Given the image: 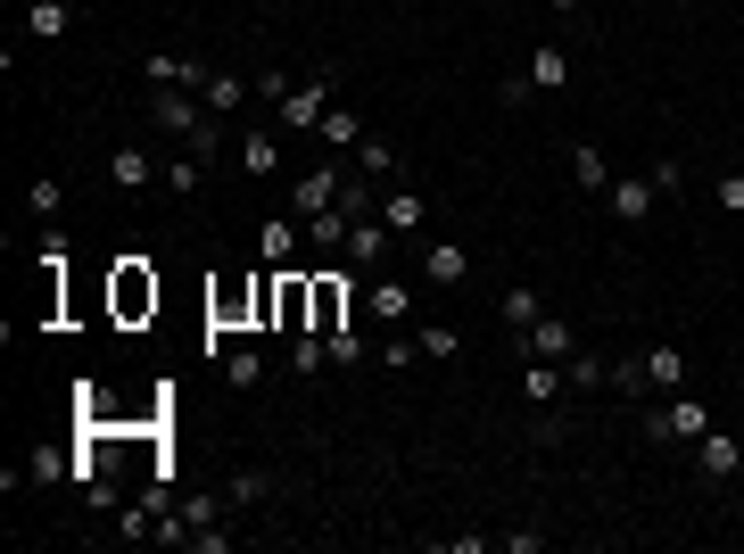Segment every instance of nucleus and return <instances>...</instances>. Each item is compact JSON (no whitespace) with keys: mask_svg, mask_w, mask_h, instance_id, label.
<instances>
[{"mask_svg":"<svg viewBox=\"0 0 744 554\" xmlns=\"http://www.w3.org/2000/svg\"><path fill=\"white\" fill-rule=\"evenodd\" d=\"M158 298H166V281L149 274V257H116V274H108V314L116 323H149Z\"/></svg>","mask_w":744,"mask_h":554,"instance_id":"1","label":"nucleus"},{"mask_svg":"<svg viewBox=\"0 0 744 554\" xmlns=\"http://www.w3.org/2000/svg\"><path fill=\"white\" fill-rule=\"evenodd\" d=\"M207 332H257V274L207 281Z\"/></svg>","mask_w":744,"mask_h":554,"instance_id":"2","label":"nucleus"},{"mask_svg":"<svg viewBox=\"0 0 744 554\" xmlns=\"http://www.w3.org/2000/svg\"><path fill=\"white\" fill-rule=\"evenodd\" d=\"M711 430V406L704 397H678V406H653L646 414V439H662V447H695Z\"/></svg>","mask_w":744,"mask_h":554,"instance_id":"3","label":"nucleus"},{"mask_svg":"<svg viewBox=\"0 0 744 554\" xmlns=\"http://www.w3.org/2000/svg\"><path fill=\"white\" fill-rule=\"evenodd\" d=\"M339 199H348V166H339V158L290 183V216H298V223H306V216H323V207H339Z\"/></svg>","mask_w":744,"mask_h":554,"instance_id":"4","label":"nucleus"},{"mask_svg":"<svg viewBox=\"0 0 744 554\" xmlns=\"http://www.w3.org/2000/svg\"><path fill=\"white\" fill-rule=\"evenodd\" d=\"M149 125H158V132H183V141H190V132L207 125V100H199V92H174V83H166V92H149Z\"/></svg>","mask_w":744,"mask_h":554,"instance_id":"5","label":"nucleus"},{"mask_svg":"<svg viewBox=\"0 0 744 554\" xmlns=\"http://www.w3.org/2000/svg\"><path fill=\"white\" fill-rule=\"evenodd\" d=\"M348 307H356V281L348 274H315V323H306V332H348Z\"/></svg>","mask_w":744,"mask_h":554,"instance_id":"6","label":"nucleus"},{"mask_svg":"<svg viewBox=\"0 0 744 554\" xmlns=\"http://www.w3.org/2000/svg\"><path fill=\"white\" fill-rule=\"evenodd\" d=\"M323 116H332V83H323V74H315V83H298V92L281 100V132H315Z\"/></svg>","mask_w":744,"mask_h":554,"instance_id":"7","label":"nucleus"},{"mask_svg":"<svg viewBox=\"0 0 744 554\" xmlns=\"http://www.w3.org/2000/svg\"><path fill=\"white\" fill-rule=\"evenodd\" d=\"M108 183L116 191H149V183H166V166H158L141 141H125V149H108Z\"/></svg>","mask_w":744,"mask_h":554,"instance_id":"8","label":"nucleus"},{"mask_svg":"<svg viewBox=\"0 0 744 554\" xmlns=\"http://www.w3.org/2000/svg\"><path fill=\"white\" fill-rule=\"evenodd\" d=\"M736 463H744V447L728 439L720 423H711L704 439H695V472H704V481H728V472H736Z\"/></svg>","mask_w":744,"mask_h":554,"instance_id":"9","label":"nucleus"},{"mask_svg":"<svg viewBox=\"0 0 744 554\" xmlns=\"http://www.w3.org/2000/svg\"><path fill=\"white\" fill-rule=\"evenodd\" d=\"M248 92H257V83H248V74H232V67H216V74H207V116H241L248 108Z\"/></svg>","mask_w":744,"mask_h":554,"instance_id":"10","label":"nucleus"},{"mask_svg":"<svg viewBox=\"0 0 744 554\" xmlns=\"http://www.w3.org/2000/svg\"><path fill=\"white\" fill-rule=\"evenodd\" d=\"M521 348H530V356H546V365H562V356L579 348V332H571V323H555V314H538V323L521 332Z\"/></svg>","mask_w":744,"mask_h":554,"instance_id":"11","label":"nucleus"},{"mask_svg":"<svg viewBox=\"0 0 744 554\" xmlns=\"http://www.w3.org/2000/svg\"><path fill=\"white\" fill-rule=\"evenodd\" d=\"M604 199H613V216H620V223H646V216H653V199H662V191H653L646 174H620V183L604 191Z\"/></svg>","mask_w":744,"mask_h":554,"instance_id":"12","label":"nucleus"},{"mask_svg":"<svg viewBox=\"0 0 744 554\" xmlns=\"http://www.w3.org/2000/svg\"><path fill=\"white\" fill-rule=\"evenodd\" d=\"M464 274H472L464 241H430V249H422V281H439V290H455Z\"/></svg>","mask_w":744,"mask_h":554,"instance_id":"13","label":"nucleus"},{"mask_svg":"<svg viewBox=\"0 0 744 554\" xmlns=\"http://www.w3.org/2000/svg\"><path fill=\"white\" fill-rule=\"evenodd\" d=\"M257 249H265V265H290L298 249H306V223H298V216H274V223L257 232Z\"/></svg>","mask_w":744,"mask_h":554,"instance_id":"14","label":"nucleus"},{"mask_svg":"<svg viewBox=\"0 0 744 554\" xmlns=\"http://www.w3.org/2000/svg\"><path fill=\"white\" fill-rule=\"evenodd\" d=\"M348 257L356 265H381V257H390V223H381V216H356L348 223Z\"/></svg>","mask_w":744,"mask_h":554,"instance_id":"15","label":"nucleus"},{"mask_svg":"<svg viewBox=\"0 0 744 554\" xmlns=\"http://www.w3.org/2000/svg\"><path fill=\"white\" fill-rule=\"evenodd\" d=\"M562 389H571V381H562V365H546V356H530V365H521V397H530V406H555Z\"/></svg>","mask_w":744,"mask_h":554,"instance_id":"16","label":"nucleus"},{"mask_svg":"<svg viewBox=\"0 0 744 554\" xmlns=\"http://www.w3.org/2000/svg\"><path fill=\"white\" fill-rule=\"evenodd\" d=\"M521 74H530V92H562V83H571V58L546 42V50H530V67H521Z\"/></svg>","mask_w":744,"mask_h":554,"instance_id":"17","label":"nucleus"},{"mask_svg":"<svg viewBox=\"0 0 744 554\" xmlns=\"http://www.w3.org/2000/svg\"><path fill=\"white\" fill-rule=\"evenodd\" d=\"M315 141H323V149L339 158V149H356V141H364V116H356V108H332V116L315 125Z\"/></svg>","mask_w":744,"mask_h":554,"instance_id":"18","label":"nucleus"},{"mask_svg":"<svg viewBox=\"0 0 744 554\" xmlns=\"http://www.w3.org/2000/svg\"><path fill=\"white\" fill-rule=\"evenodd\" d=\"M348 207H323V216H306V249H348Z\"/></svg>","mask_w":744,"mask_h":554,"instance_id":"19","label":"nucleus"},{"mask_svg":"<svg viewBox=\"0 0 744 554\" xmlns=\"http://www.w3.org/2000/svg\"><path fill=\"white\" fill-rule=\"evenodd\" d=\"M364 307L381 314V323H406V314H414V290H406V281H372Z\"/></svg>","mask_w":744,"mask_h":554,"instance_id":"20","label":"nucleus"},{"mask_svg":"<svg viewBox=\"0 0 744 554\" xmlns=\"http://www.w3.org/2000/svg\"><path fill=\"white\" fill-rule=\"evenodd\" d=\"M571 183H579V191H595V199H604V191H613V166H604V158H595L588 141H571Z\"/></svg>","mask_w":744,"mask_h":554,"instance_id":"21","label":"nucleus"},{"mask_svg":"<svg viewBox=\"0 0 744 554\" xmlns=\"http://www.w3.org/2000/svg\"><path fill=\"white\" fill-rule=\"evenodd\" d=\"M562 381H571V389H604V381H613V365H604L595 348H571V356H562Z\"/></svg>","mask_w":744,"mask_h":554,"instance_id":"22","label":"nucleus"},{"mask_svg":"<svg viewBox=\"0 0 744 554\" xmlns=\"http://www.w3.org/2000/svg\"><path fill=\"white\" fill-rule=\"evenodd\" d=\"M381 223H390V232H422V223H430V199L397 191V199H381Z\"/></svg>","mask_w":744,"mask_h":554,"instance_id":"23","label":"nucleus"},{"mask_svg":"<svg viewBox=\"0 0 744 554\" xmlns=\"http://www.w3.org/2000/svg\"><path fill=\"white\" fill-rule=\"evenodd\" d=\"M25 481H34V488H58V481H74V463L58 455V447H34V455H25Z\"/></svg>","mask_w":744,"mask_h":554,"instance_id":"24","label":"nucleus"},{"mask_svg":"<svg viewBox=\"0 0 744 554\" xmlns=\"http://www.w3.org/2000/svg\"><path fill=\"white\" fill-rule=\"evenodd\" d=\"M538 314H546V298L530 290V281H513V290H504V323H513V332H530Z\"/></svg>","mask_w":744,"mask_h":554,"instance_id":"25","label":"nucleus"},{"mask_svg":"<svg viewBox=\"0 0 744 554\" xmlns=\"http://www.w3.org/2000/svg\"><path fill=\"white\" fill-rule=\"evenodd\" d=\"M25 25H34L42 42H58V34L74 25V9H67V0H34V9H25Z\"/></svg>","mask_w":744,"mask_h":554,"instance_id":"26","label":"nucleus"},{"mask_svg":"<svg viewBox=\"0 0 744 554\" xmlns=\"http://www.w3.org/2000/svg\"><path fill=\"white\" fill-rule=\"evenodd\" d=\"M25 207H34L42 223H58V216H67V183H58V174H42V183L25 191Z\"/></svg>","mask_w":744,"mask_h":554,"instance_id":"27","label":"nucleus"},{"mask_svg":"<svg viewBox=\"0 0 744 554\" xmlns=\"http://www.w3.org/2000/svg\"><path fill=\"white\" fill-rule=\"evenodd\" d=\"M646 381L653 389H678V381H687V356H678V348H646Z\"/></svg>","mask_w":744,"mask_h":554,"instance_id":"28","label":"nucleus"},{"mask_svg":"<svg viewBox=\"0 0 744 554\" xmlns=\"http://www.w3.org/2000/svg\"><path fill=\"white\" fill-rule=\"evenodd\" d=\"M199 183H207V158H199V149H183V158H166V191H183V199H190Z\"/></svg>","mask_w":744,"mask_h":554,"instance_id":"29","label":"nucleus"},{"mask_svg":"<svg viewBox=\"0 0 744 554\" xmlns=\"http://www.w3.org/2000/svg\"><path fill=\"white\" fill-rule=\"evenodd\" d=\"M356 166H364L372 183H390V174H397V149H390V141H372V132H364V141H356Z\"/></svg>","mask_w":744,"mask_h":554,"instance_id":"30","label":"nucleus"},{"mask_svg":"<svg viewBox=\"0 0 744 554\" xmlns=\"http://www.w3.org/2000/svg\"><path fill=\"white\" fill-rule=\"evenodd\" d=\"M241 166L248 174H274L281 166V141H274V132H248V141H241Z\"/></svg>","mask_w":744,"mask_h":554,"instance_id":"31","label":"nucleus"},{"mask_svg":"<svg viewBox=\"0 0 744 554\" xmlns=\"http://www.w3.org/2000/svg\"><path fill=\"white\" fill-rule=\"evenodd\" d=\"M223 381H232V389H257L265 381V356L257 348H232V356H223Z\"/></svg>","mask_w":744,"mask_h":554,"instance_id":"32","label":"nucleus"},{"mask_svg":"<svg viewBox=\"0 0 744 554\" xmlns=\"http://www.w3.org/2000/svg\"><path fill=\"white\" fill-rule=\"evenodd\" d=\"M364 356H372V339L356 332V323H348V332H332V365H339V372H356Z\"/></svg>","mask_w":744,"mask_h":554,"instance_id":"33","label":"nucleus"},{"mask_svg":"<svg viewBox=\"0 0 744 554\" xmlns=\"http://www.w3.org/2000/svg\"><path fill=\"white\" fill-rule=\"evenodd\" d=\"M414 339H422V356H455V348H464V332H455V323H422Z\"/></svg>","mask_w":744,"mask_h":554,"instance_id":"34","label":"nucleus"},{"mask_svg":"<svg viewBox=\"0 0 744 554\" xmlns=\"http://www.w3.org/2000/svg\"><path fill=\"white\" fill-rule=\"evenodd\" d=\"M711 207H720V216H744V174H720V183H711Z\"/></svg>","mask_w":744,"mask_h":554,"instance_id":"35","label":"nucleus"},{"mask_svg":"<svg viewBox=\"0 0 744 554\" xmlns=\"http://www.w3.org/2000/svg\"><path fill=\"white\" fill-rule=\"evenodd\" d=\"M190 546H199V554H232V530H223V521H199V530H190Z\"/></svg>","mask_w":744,"mask_h":554,"instance_id":"36","label":"nucleus"},{"mask_svg":"<svg viewBox=\"0 0 744 554\" xmlns=\"http://www.w3.org/2000/svg\"><path fill=\"white\" fill-rule=\"evenodd\" d=\"M613 389H629V397H637V389H653L646 381V356H620V365H613Z\"/></svg>","mask_w":744,"mask_h":554,"instance_id":"37","label":"nucleus"},{"mask_svg":"<svg viewBox=\"0 0 744 554\" xmlns=\"http://www.w3.org/2000/svg\"><path fill=\"white\" fill-rule=\"evenodd\" d=\"M530 439H538V447H562V414L538 406V414H530Z\"/></svg>","mask_w":744,"mask_h":554,"instance_id":"38","label":"nucleus"},{"mask_svg":"<svg viewBox=\"0 0 744 554\" xmlns=\"http://www.w3.org/2000/svg\"><path fill=\"white\" fill-rule=\"evenodd\" d=\"M265 488H274V481H265V472H241V481L223 488V497H232V505H257V497H265Z\"/></svg>","mask_w":744,"mask_h":554,"instance_id":"39","label":"nucleus"},{"mask_svg":"<svg viewBox=\"0 0 744 554\" xmlns=\"http://www.w3.org/2000/svg\"><path fill=\"white\" fill-rule=\"evenodd\" d=\"M372 356H381V365H414V356H422V339H381Z\"/></svg>","mask_w":744,"mask_h":554,"instance_id":"40","label":"nucleus"},{"mask_svg":"<svg viewBox=\"0 0 744 554\" xmlns=\"http://www.w3.org/2000/svg\"><path fill=\"white\" fill-rule=\"evenodd\" d=\"M646 183H653V191H678L687 174H678V158H653V166H646Z\"/></svg>","mask_w":744,"mask_h":554,"instance_id":"41","label":"nucleus"},{"mask_svg":"<svg viewBox=\"0 0 744 554\" xmlns=\"http://www.w3.org/2000/svg\"><path fill=\"white\" fill-rule=\"evenodd\" d=\"M555 9H562V18H579V9H588V0H555Z\"/></svg>","mask_w":744,"mask_h":554,"instance_id":"42","label":"nucleus"},{"mask_svg":"<svg viewBox=\"0 0 744 554\" xmlns=\"http://www.w3.org/2000/svg\"><path fill=\"white\" fill-rule=\"evenodd\" d=\"M381 9H397V0H381Z\"/></svg>","mask_w":744,"mask_h":554,"instance_id":"43","label":"nucleus"}]
</instances>
